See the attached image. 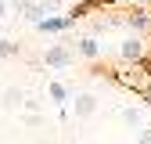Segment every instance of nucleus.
<instances>
[{
	"mask_svg": "<svg viewBox=\"0 0 151 144\" xmlns=\"http://www.w3.org/2000/svg\"><path fill=\"white\" fill-rule=\"evenodd\" d=\"M115 25H122L126 32H137V36H144V32L151 29V14H147L144 7H126V11L115 18Z\"/></svg>",
	"mask_w": 151,
	"mask_h": 144,
	"instance_id": "f257e3e1",
	"label": "nucleus"
},
{
	"mask_svg": "<svg viewBox=\"0 0 151 144\" xmlns=\"http://www.w3.org/2000/svg\"><path fill=\"white\" fill-rule=\"evenodd\" d=\"M43 65H47V68H54V72H65V68H72V65H76V50H72V47H65V43H50V47L43 50Z\"/></svg>",
	"mask_w": 151,
	"mask_h": 144,
	"instance_id": "f03ea898",
	"label": "nucleus"
},
{
	"mask_svg": "<svg viewBox=\"0 0 151 144\" xmlns=\"http://www.w3.org/2000/svg\"><path fill=\"white\" fill-rule=\"evenodd\" d=\"M72 115L76 119H90L93 112L101 108V101H97V94H90V90H72Z\"/></svg>",
	"mask_w": 151,
	"mask_h": 144,
	"instance_id": "7ed1b4c3",
	"label": "nucleus"
},
{
	"mask_svg": "<svg viewBox=\"0 0 151 144\" xmlns=\"http://www.w3.org/2000/svg\"><path fill=\"white\" fill-rule=\"evenodd\" d=\"M144 54H147V47H144V36H137V32H126L122 40H119V58H122V61H144Z\"/></svg>",
	"mask_w": 151,
	"mask_h": 144,
	"instance_id": "20e7f679",
	"label": "nucleus"
},
{
	"mask_svg": "<svg viewBox=\"0 0 151 144\" xmlns=\"http://www.w3.org/2000/svg\"><path fill=\"white\" fill-rule=\"evenodd\" d=\"M22 104H25V90L18 83H11V86L0 90V108H4V112H22Z\"/></svg>",
	"mask_w": 151,
	"mask_h": 144,
	"instance_id": "39448f33",
	"label": "nucleus"
},
{
	"mask_svg": "<svg viewBox=\"0 0 151 144\" xmlns=\"http://www.w3.org/2000/svg\"><path fill=\"white\" fill-rule=\"evenodd\" d=\"M47 97H50L54 108H61V112H65V104L72 101V86H68L65 79H50V83H47Z\"/></svg>",
	"mask_w": 151,
	"mask_h": 144,
	"instance_id": "423d86ee",
	"label": "nucleus"
},
{
	"mask_svg": "<svg viewBox=\"0 0 151 144\" xmlns=\"http://www.w3.org/2000/svg\"><path fill=\"white\" fill-rule=\"evenodd\" d=\"M119 119L129 126V130H144V126H147V112L140 104H122L119 108Z\"/></svg>",
	"mask_w": 151,
	"mask_h": 144,
	"instance_id": "0eeeda50",
	"label": "nucleus"
},
{
	"mask_svg": "<svg viewBox=\"0 0 151 144\" xmlns=\"http://www.w3.org/2000/svg\"><path fill=\"white\" fill-rule=\"evenodd\" d=\"M76 54H79V58H97L101 54L97 36H79V40H76Z\"/></svg>",
	"mask_w": 151,
	"mask_h": 144,
	"instance_id": "6e6552de",
	"label": "nucleus"
},
{
	"mask_svg": "<svg viewBox=\"0 0 151 144\" xmlns=\"http://www.w3.org/2000/svg\"><path fill=\"white\" fill-rule=\"evenodd\" d=\"M43 108H47V101H43V97H29V94H25L22 115H43Z\"/></svg>",
	"mask_w": 151,
	"mask_h": 144,
	"instance_id": "1a4fd4ad",
	"label": "nucleus"
},
{
	"mask_svg": "<svg viewBox=\"0 0 151 144\" xmlns=\"http://www.w3.org/2000/svg\"><path fill=\"white\" fill-rule=\"evenodd\" d=\"M36 4L43 7V14H58L61 11V0H36Z\"/></svg>",
	"mask_w": 151,
	"mask_h": 144,
	"instance_id": "9d476101",
	"label": "nucleus"
},
{
	"mask_svg": "<svg viewBox=\"0 0 151 144\" xmlns=\"http://www.w3.org/2000/svg\"><path fill=\"white\" fill-rule=\"evenodd\" d=\"M14 50H18V47H14V43H7L4 36H0V58H7V54H14Z\"/></svg>",
	"mask_w": 151,
	"mask_h": 144,
	"instance_id": "9b49d317",
	"label": "nucleus"
},
{
	"mask_svg": "<svg viewBox=\"0 0 151 144\" xmlns=\"http://www.w3.org/2000/svg\"><path fill=\"white\" fill-rule=\"evenodd\" d=\"M137 144H151V126H144V130H137Z\"/></svg>",
	"mask_w": 151,
	"mask_h": 144,
	"instance_id": "f8f14e48",
	"label": "nucleus"
},
{
	"mask_svg": "<svg viewBox=\"0 0 151 144\" xmlns=\"http://www.w3.org/2000/svg\"><path fill=\"white\" fill-rule=\"evenodd\" d=\"M7 18V0H0V22Z\"/></svg>",
	"mask_w": 151,
	"mask_h": 144,
	"instance_id": "ddd939ff",
	"label": "nucleus"
},
{
	"mask_svg": "<svg viewBox=\"0 0 151 144\" xmlns=\"http://www.w3.org/2000/svg\"><path fill=\"white\" fill-rule=\"evenodd\" d=\"M32 144H50V140H32Z\"/></svg>",
	"mask_w": 151,
	"mask_h": 144,
	"instance_id": "4468645a",
	"label": "nucleus"
},
{
	"mask_svg": "<svg viewBox=\"0 0 151 144\" xmlns=\"http://www.w3.org/2000/svg\"><path fill=\"white\" fill-rule=\"evenodd\" d=\"M0 144H18V140H0Z\"/></svg>",
	"mask_w": 151,
	"mask_h": 144,
	"instance_id": "2eb2a0df",
	"label": "nucleus"
},
{
	"mask_svg": "<svg viewBox=\"0 0 151 144\" xmlns=\"http://www.w3.org/2000/svg\"><path fill=\"white\" fill-rule=\"evenodd\" d=\"M72 144H83V140H72Z\"/></svg>",
	"mask_w": 151,
	"mask_h": 144,
	"instance_id": "dca6fc26",
	"label": "nucleus"
},
{
	"mask_svg": "<svg viewBox=\"0 0 151 144\" xmlns=\"http://www.w3.org/2000/svg\"><path fill=\"white\" fill-rule=\"evenodd\" d=\"M0 90H4V83H0Z\"/></svg>",
	"mask_w": 151,
	"mask_h": 144,
	"instance_id": "f3484780",
	"label": "nucleus"
}]
</instances>
